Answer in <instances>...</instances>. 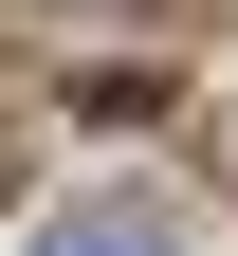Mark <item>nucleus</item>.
<instances>
[{
    "mask_svg": "<svg viewBox=\"0 0 238 256\" xmlns=\"http://www.w3.org/2000/svg\"><path fill=\"white\" fill-rule=\"evenodd\" d=\"M37 256H183V238H165V220H147V202H74V220H55V238H37Z\"/></svg>",
    "mask_w": 238,
    "mask_h": 256,
    "instance_id": "obj_1",
    "label": "nucleus"
}]
</instances>
